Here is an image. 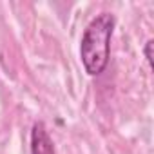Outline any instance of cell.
I'll return each instance as SVG.
<instances>
[{"label":"cell","mask_w":154,"mask_h":154,"mask_svg":"<svg viewBox=\"0 0 154 154\" xmlns=\"http://www.w3.org/2000/svg\"><path fill=\"white\" fill-rule=\"evenodd\" d=\"M112 29H114L112 15L102 13L91 20L82 36V45H80L82 62L85 65V71L93 76L100 74L107 67Z\"/></svg>","instance_id":"6da1fadb"},{"label":"cell","mask_w":154,"mask_h":154,"mask_svg":"<svg viewBox=\"0 0 154 154\" xmlns=\"http://www.w3.org/2000/svg\"><path fill=\"white\" fill-rule=\"evenodd\" d=\"M31 154H54L53 141L44 123H35L31 132Z\"/></svg>","instance_id":"7a4b0ae2"},{"label":"cell","mask_w":154,"mask_h":154,"mask_svg":"<svg viewBox=\"0 0 154 154\" xmlns=\"http://www.w3.org/2000/svg\"><path fill=\"white\" fill-rule=\"evenodd\" d=\"M145 56H147L149 65H152V40H149V42H147V47H145Z\"/></svg>","instance_id":"3957f363"}]
</instances>
